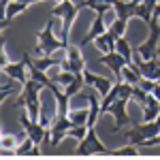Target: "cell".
I'll use <instances>...</instances> for the list:
<instances>
[{"instance_id": "2e32d148", "label": "cell", "mask_w": 160, "mask_h": 160, "mask_svg": "<svg viewBox=\"0 0 160 160\" xmlns=\"http://www.w3.org/2000/svg\"><path fill=\"white\" fill-rule=\"evenodd\" d=\"M22 90H24V86H22L19 81H15L13 77H9L7 73H2V90H0V100H2V102L9 98V96L22 92ZM17 96H19V94H17Z\"/></svg>"}, {"instance_id": "8992f818", "label": "cell", "mask_w": 160, "mask_h": 160, "mask_svg": "<svg viewBox=\"0 0 160 160\" xmlns=\"http://www.w3.org/2000/svg\"><path fill=\"white\" fill-rule=\"evenodd\" d=\"M62 68H66V71H73L75 75L83 73L86 71V58H83V53H81V45H68L66 47V58L62 60L60 64Z\"/></svg>"}, {"instance_id": "30bf717a", "label": "cell", "mask_w": 160, "mask_h": 160, "mask_svg": "<svg viewBox=\"0 0 160 160\" xmlns=\"http://www.w3.org/2000/svg\"><path fill=\"white\" fill-rule=\"evenodd\" d=\"M135 64L145 79H160V58L158 56H154V58H141L137 53Z\"/></svg>"}, {"instance_id": "7a4b0ae2", "label": "cell", "mask_w": 160, "mask_h": 160, "mask_svg": "<svg viewBox=\"0 0 160 160\" xmlns=\"http://www.w3.org/2000/svg\"><path fill=\"white\" fill-rule=\"evenodd\" d=\"M56 15H51L49 19H47V26L43 28V30H38V34H37V38H38V43H37V56H53L58 49H64L66 51V43H64V38L62 37H58L56 34V30H53V26H56Z\"/></svg>"}, {"instance_id": "9a60e30c", "label": "cell", "mask_w": 160, "mask_h": 160, "mask_svg": "<svg viewBox=\"0 0 160 160\" xmlns=\"http://www.w3.org/2000/svg\"><path fill=\"white\" fill-rule=\"evenodd\" d=\"M115 43H118V37L107 30V32H102L100 37L94 38V47L100 51V53H111V51H115Z\"/></svg>"}, {"instance_id": "ba28073f", "label": "cell", "mask_w": 160, "mask_h": 160, "mask_svg": "<svg viewBox=\"0 0 160 160\" xmlns=\"http://www.w3.org/2000/svg\"><path fill=\"white\" fill-rule=\"evenodd\" d=\"M30 53H24L22 56V60L17 62H9L4 68H2V73H7L9 77H13L15 81H19L22 86L28 83V79H30V75H28V66H30Z\"/></svg>"}, {"instance_id": "5bb4252c", "label": "cell", "mask_w": 160, "mask_h": 160, "mask_svg": "<svg viewBox=\"0 0 160 160\" xmlns=\"http://www.w3.org/2000/svg\"><path fill=\"white\" fill-rule=\"evenodd\" d=\"M107 30H109V28H107V24H105V15H96V17H94V22H92V26H90V30H88L86 38H83L79 45L83 47V45L94 43V38L100 37V34H102V32H107Z\"/></svg>"}, {"instance_id": "277c9868", "label": "cell", "mask_w": 160, "mask_h": 160, "mask_svg": "<svg viewBox=\"0 0 160 160\" xmlns=\"http://www.w3.org/2000/svg\"><path fill=\"white\" fill-rule=\"evenodd\" d=\"M19 124H22L24 132L30 137L37 145H43V143L51 141V128L45 126V124H41L38 120H32L28 113H22V115H19Z\"/></svg>"}, {"instance_id": "f546056e", "label": "cell", "mask_w": 160, "mask_h": 160, "mask_svg": "<svg viewBox=\"0 0 160 160\" xmlns=\"http://www.w3.org/2000/svg\"><path fill=\"white\" fill-rule=\"evenodd\" d=\"M9 62H11V60H9V53H7V47L2 45V47H0V66L4 68V66H7Z\"/></svg>"}, {"instance_id": "83f0119b", "label": "cell", "mask_w": 160, "mask_h": 160, "mask_svg": "<svg viewBox=\"0 0 160 160\" xmlns=\"http://www.w3.org/2000/svg\"><path fill=\"white\" fill-rule=\"evenodd\" d=\"M86 135H88V126H73V128L68 130V137H73L77 141H81Z\"/></svg>"}, {"instance_id": "d590c367", "label": "cell", "mask_w": 160, "mask_h": 160, "mask_svg": "<svg viewBox=\"0 0 160 160\" xmlns=\"http://www.w3.org/2000/svg\"><path fill=\"white\" fill-rule=\"evenodd\" d=\"M156 122H158V126H160V113H158V118H156Z\"/></svg>"}, {"instance_id": "3957f363", "label": "cell", "mask_w": 160, "mask_h": 160, "mask_svg": "<svg viewBox=\"0 0 160 160\" xmlns=\"http://www.w3.org/2000/svg\"><path fill=\"white\" fill-rule=\"evenodd\" d=\"M79 11H81L79 4L73 2V0L56 2V7L51 11V15H56V17L62 19V38H64L66 45H71V32H73V24H75V19H77V15H79Z\"/></svg>"}, {"instance_id": "4dcf8cb0", "label": "cell", "mask_w": 160, "mask_h": 160, "mask_svg": "<svg viewBox=\"0 0 160 160\" xmlns=\"http://www.w3.org/2000/svg\"><path fill=\"white\" fill-rule=\"evenodd\" d=\"M152 94H154V96H156V98L160 100V83H156V88L152 90Z\"/></svg>"}, {"instance_id": "8fae6325", "label": "cell", "mask_w": 160, "mask_h": 160, "mask_svg": "<svg viewBox=\"0 0 160 160\" xmlns=\"http://www.w3.org/2000/svg\"><path fill=\"white\" fill-rule=\"evenodd\" d=\"M100 62L109 68L111 73L115 75V81L118 79H122V71H124V66L128 64V60L124 58L120 51H111V53H100Z\"/></svg>"}, {"instance_id": "836d02e7", "label": "cell", "mask_w": 160, "mask_h": 160, "mask_svg": "<svg viewBox=\"0 0 160 160\" xmlns=\"http://www.w3.org/2000/svg\"><path fill=\"white\" fill-rule=\"evenodd\" d=\"M9 2H11V0H2V9H4V7H7Z\"/></svg>"}, {"instance_id": "cb8c5ba5", "label": "cell", "mask_w": 160, "mask_h": 160, "mask_svg": "<svg viewBox=\"0 0 160 160\" xmlns=\"http://www.w3.org/2000/svg\"><path fill=\"white\" fill-rule=\"evenodd\" d=\"M32 64L38 66V68H43V71H49V68L60 66L62 60H56V58H51V56H38V58H32Z\"/></svg>"}, {"instance_id": "9c48e42d", "label": "cell", "mask_w": 160, "mask_h": 160, "mask_svg": "<svg viewBox=\"0 0 160 160\" xmlns=\"http://www.w3.org/2000/svg\"><path fill=\"white\" fill-rule=\"evenodd\" d=\"M49 128H51V141H49V143L56 148L64 137H68V130L73 128V122H71V118H68V115H60V113H58V115H56V120L51 122Z\"/></svg>"}, {"instance_id": "e0dca14e", "label": "cell", "mask_w": 160, "mask_h": 160, "mask_svg": "<svg viewBox=\"0 0 160 160\" xmlns=\"http://www.w3.org/2000/svg\"><path fill=\"white\" fill-rule=\"evenodd\" d=\"M141 111H143V122H154L160 113V100L154 94H149V100L141 107Z\"/></svg>"}, {"instance_id": "e575fe53", "label": "cell", "mask_w": 160, "mask_h": 160, "mask_svg": "<svg viewBox=\"0 0 160 160\" xmlns=\"http://www.w3.org/2000/svg\"><path fill=\"white\" fill-rule=\"evenodd\" d=\"M126 2H143V0H126Z\"/></svg>"}, {"instance_id": "74e56055", "label": "cell", "mask_w": 160, "mask_h": 160, "mask_svg": "<svg viewBox=\"0 0 160 160\" xmlns=\"http://www.w3.org/2000/svg\"><path fill=\"white\" fill-rule=\"evenodd\" d=\"M158 22H160V17H158Z\"/></svg>"}, {"instance_id": "7c38bea8", "label": "cell", "mask_w": 160, "mask_h": 160, "mask_svg": "<svg viewBox=\"0 0 160 160\" xmlns=\"http://www.w3.org/2000/svg\"><path fill=\"white\" fill-rule=\"evenodd\" d=\"M83 77H86V83H88V86H92L100 94V98H102V96H107V94H109V90H111V86H113L109 77L96 75V73H92V71H88V68L83 71Z\"/></svg>"}, {"instance_id": "d4e9b609", "label": "cell", "mask_w": 160, "mask_h": 160, "mask_svg": "<svg viewBox=\"0 0 160 160\" xmlns=\"http://www.w3.org/2000/svg\"><path fill=\"white\" fill-rule=\"evenodd\" d=\"M17 145H19V139L13 135V132H2V137H0V148H2V152H15Z\"/></svg>"}, {"instance_id": "f1b7e54d", "label": "cell", "mask_w": 160, "mask_h": 160, "mask_svg": "<svg viewBox=\"0 0 160 160\" xmlns=\"http://www.w3.org/2000/svg\"><path fill=\"white\" fill-rule=\"evenodd\" d=\"M156 145H160V132H158V135H154V137H149L141 148H156Z\"/></svg>"}, {"instance_id": "603a6c76", "label": "cell", "mask_w": 160, "mask_h": 160, "mask_svg": "<svg viewBox=\"0 0 160 160\" xmlns=\"http://www.w3.org/2000/svg\"><path fill=\"white\" fill-rule=\"evenodd\" d=\"M53 79H56V83H60L62 88H66L71 81H73L77 75L73 73V71H66V68H62V66H56V73L51 75Z\"/></svg>"}, {"instance_id": "5b68a950", "label": "cell", "mask_w": 160, "mask_h": 160, "mask_svg": "<svg viewBox=\"0 0 160 160\" xmlns=\"http://www.w3.org/2000/svg\"><path fill=\"white\" fill-rule=\"evenodd\" d=\"M77 156H94V154H111L107 145L98 139V132H96V126H88V135L79 141L77 145Z\"/></svg>"}, {"instance_id": "4316f807", "label": "cell", "mask_w": 160, "mask_h": 160, "mask_svg": "<svg viewBox=\"0 0 160 160\" xmlns=\"http://www.w3.org/2000/svg\"><path fill=\"white\" fill-rule=\"evenodd\" d=\"M111 156H126V158H132V156H141V152L137 149V145H124V148H120V149H113L111 152Z\"/></svg>"}, {"instance_id": "7402d4cb", "label": "cell", "mask_w": 160, "mask_h": 160, "mask_svg": "<svg viewBox=\"0 0 160 160\" xmlns=\"http://www.w3.org/2000/svg\"><path fill=\"white\" fill-rule=\"evenodd\" d=\"M83 86H86V77H83V73H79V75L73 79V81L68 83V86L64 88V94H66L68 98H73L75 94H79V92L83 90Z\"/></svg>"}, {"instance_id": "6da1fadb", "label": "cell", "mask_w": 160, "mask_h": 160, "mask_svg": "<svg viewBox=\"0 0 160 160\" xmlns=\"http://www.w3.org/2000/svg\"><path fill=\"white\" fill-rule=\"evenodd\" d=\"M45 90L43 83H38L34 79H28V83L24 86V90L19 92V96L15 100V107H24L26 113L32 118V120H41L43 115V105H41V92Z\"/></svg>"}, {"instance_id": "8d00e7d4", "label": "cell", "mask_w": 160, "mask_h": 160, "mask_svg": "<svg viewBox=\"0 0 160 160\" xmlns=\"http://www.w3.org/2000/svg\"><path fill=\"white\" fill-rule=\"evenodd\" d=\"M156 81H158V83H160V79H156Z\"/></svg>"}, {"instance_id": "52a82bcc", "label": "cell", "mask_w": 160, "mask_h": 160, "mask_svg": "<svg viewBox=\"0 0 160 160\" xmlns=\"http://www.w3.org/2000/svg\"><path fill=\"white\" fill-rule=\"evenodd\" d=\"M128 98H118L111 102L109 107V113L113 115V120H115V132L118 130H122V128H126V126H132V124H137L130 115H128Z\"/></svg>"}, {"instance_id": "484cf974", "label": "cell", "mask_w": 160, "mask_h": 160, "mask_svg": "<svg viewBox=\"0 0 160 160\" xmlns=\"http://www.w3.org/2000/svg\"><path fill=\"white\" fill-rule=\"evenodd\" d=\"M109 30L118 38H120V37H126V30H128V19H124V17H113Z\"/></svg>"}, {"instance_id": "ffe728a7", "label": "cell", "mask_w": 160, "mask_h": 160, "mask_svg": "<svg viewBox=\"0 0 160 160\" xmlns=\"http://www.w3.org/2000/svg\"><path fill=\"white\" fill-rule=\"evenodd\" d=\"M68 118H71V122H73V126H88V122H90V107L88 109H71L68 111Z\"/></svg>"}, {"instance_id": "d6a6232c", "label": "cell", "mask_w": 160, "mask_h": 160, "mask_svg": "<svg viewBox=\"0 0 160 160\" xmlns=\"http://www.w3.org/2000/svg\"><path fill=\"white\" fill-rule=\"evenodd\" d=\"M24 2H28V4H37V2H43V0H24Z\"/></svg>"}, {"instance_id": "ac0fdd59", "label": "cell", "mask_w": 160, "mask_h": 160, "mask_svg": "<svg viewBox=\"0 0 160 160\" xmlns=\"http://www.w3.org/2000/svg\"><path fill=\"white\" fill-rule=\"evenodd\" d=\"M77 4H79V9H90V11H94L96 15H105L107 11L113 9L111 2H102V0H79Z\"/></svg>"}, {"instance_id": "4fadbf2b", "label": "cell", "mask_w": 160, "mask_h": 160, "mask_svg": "<svg viewBox=\"0 0 160 160\" xmlns=\"http://www.w3.org/2000/svg\"><path fill=\"white\" fill-rule=\"evenodd\" d=\"M30 4L28 2H24V0H11L4 9H2V32L7 30V26L11 24L13 17H17V15H22V13L28 9Z\"/></svg>"}, {"instance_id": "1f68e13d", "label": "cell", "mask_w": 160, "mask_h": 160, "mask_svg": "<svg viewBox=\"0 0 160 160\" xmlns=\"http://www.w3.org/2000/svg\"><path fill=\"white\" fill-rule=\"evenodd\" d=\"M154 17H160V2L156 4V9H154Z\"/></svg>"}, {"instance_id": "44dd1931", "label": "cell", "mask_w": 160, "mask_h": 160, "mask_svg": "<svg viewBox=\"0 0 160 160\" xmlns=\"http://www.w3.org/2000/svg\"><path fill=\"white\" fill-rule=\"evenodd\" d=\"M115 51H120L124 58L128 60V64H132V60H135V56H132V53H135V49H132V45L128 43V38H126V37H120V38H118V43H115Z\"/></svg>"}, {"instance_id": "d6986e66", "label": "cell", "mask_w": 160, "mask_h": 160, "mask_svg": "<svg viewBox=\"0 0 160 160\" xmlns=\"http://www.w3.org/2000/svg\"><path fill=\"white\" fill-rule=\"evenodd\" d=\"M122 79L124 81H128V83H132V86H137L141 79H143V75H141V71L137 68L135 60H132V64H126L122 71Z\"/></svg>"}]
</instances>
